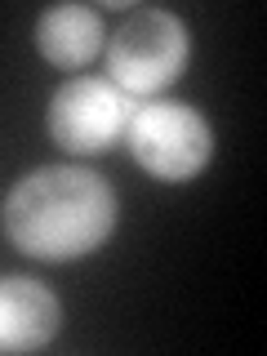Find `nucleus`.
<instances>
[{
	"mask_svg": "<svg viewBox=\"0 0 267 356\" xmlns=\"http://www.w3.org/2000/svg\"><path fill=\"white\" fill-rule=\"evenodd\" d=\"M134 116V98L120 94L103 76H72L54 89L49 98V138L54 147L72 152V156H98L107 147H116L125 138V125Z\"/></svg>",
	"mask_w": 267,
	"mask_h": 356,
	"instance_id": "nucleus-4",
	"label": "nucleus"
},
{
	"mask_svg": "<svg viewBox=\"0 0 267 356\" xmlns=\"http://www.w3.org/2000/svg\"><path fill=\"white\" fill-rule=\"evenodd\" d=\"M125 143L134 161L156 183H192L214 156V129L192 103L174 98H147L134 103V116L125 125Z\"/></svg>",
	"mask_w": 267,
	"mask_h": 356,
	"instance_id": "nucleus-3",
	"label": "nucleus"
},
{
	"mask_svg": "<svg viewBox=\"0 0 267 356\" xmlns=\"http://www.w3.org/2000/svg\"><path fill=\"white\" fill-rule=\"evenodd\" d=\"M192 36L187 22L161 5L129 9L107 36V81L129 98H152L187 72Z\"/></svg>",
	"mask_w": 267,
	"mask_h": 356,
	"instance_id": "nucleus-2",
	"label": "nucleus"
},
{
	"mask_svg": "<svg viewBox=\"0 0 267 356\" xmlns=\"http://www.w3.org/2000/svg\"><path fill=\"white\" fill-rule=\"evenodd\" d=\"M63 307L36 276H0V352H40L58 339Z\"/></svg>",
	"mask_w": 267,
	"mask_h": 356,
	"instance_id": "nucleus-5",
	"label": "nucleus"
},
{
	"mask_svg": "<svg viewBox=\"0 0 267 356\" xmlns=\"http://www.w3.org/2000/svg\"><path fill=\"white\" fill-rule=\"evenodd\" d=\"M116 214L120 205L107 178L81 165H40L9 187L0 227L27 259L72 263L116 232Z\"/></svg>",
	"mask_w": 267,
	"mask_h": 356,
	"instance_id": "nucleus-1",
	"label": "nucleus"
},
{
	"mask_svg": "<svg viewBox=\"0 0 267 356\" xmlns=\"http://www.w3.org/2000/svg\"><path fill=\"white\" fill-rule=\"evenodd\" d=\"M36 49L54 67H85L103 49V18L89 5H49L36 18Z\"/></svg>",
	"mask_w": 267,
	"mask_h": 356,
	"instance_id": "nucleus-6",
	"label": "nucleus"
}]
</instances>
